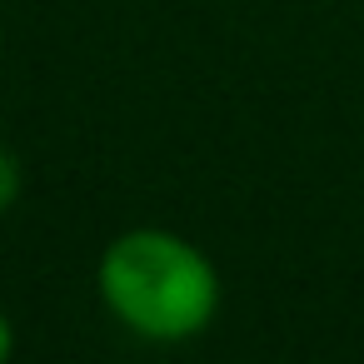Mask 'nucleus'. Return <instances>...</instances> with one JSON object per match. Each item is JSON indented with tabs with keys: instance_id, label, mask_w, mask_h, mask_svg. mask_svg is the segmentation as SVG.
<instances>
[{
	"instance_id": "obj_1",
	"label": "nucleus",
	"mask_w": 364,
	"mask_h": 364,
	"mask_svg": "<svg viewBox=\"0 0 364 364\" xmlns=\"http://www.w3.org/2000/svg\"><path fill=\"white\" fill-rule=\"evenodd\" d=\"M100 304L150 344H185L220 314L215 259L175 230H125L95 264Z\"/></svg>"
},
{
	"instance_id": "obj_2",
	"label": "nucleus",
	"mask_w": 364,
	"mask_h": 364,
	"mask_svg": "<svg viewBox=\"0 0 364 364\" xmlns=\"http://www.w3.org/2000/svg\"><path fill=\"white\" fill-rule=\"evenodd\" d=\"M21 200V160L11 150H0V215Z\"/></svg>"
},
{
	"instance_id": "obj_3",
	"label": "nucleus",
	"mask_w": 364,
	"mask_h": 364,
	"mask_svg": "<svg viewBox=\"0 0 364 364\" xmlns=\"http://www.w3.org/2000/svg\"><path fill=\"white\" fill-rule=\"evenodd\" d=\"M11 354H16V329H11L6 309H0V364H11Z\"/></svg>"
}]
</instances>
